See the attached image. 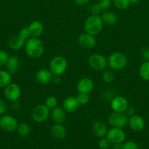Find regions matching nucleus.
Instances as JSON below:
<instances>
[{"label":"nucleus","mask_w":149,"mask_h":149,"mask_svg":"<svg viewBox=\"0 0 149 149\" xmlns=\"http://www.w3.org/2000/svg\"><path fill=\"white\" fill-rule=\"evenodd\" d=\"M51 115V109L45 104H39L34 108L32 112V117L35 122H45Z\"/></svg>","instance_id":"423d86ee"},{"label":"nucleus","mask_w":149,"mask_h":149,"mask_svg":"<svg viewBox=\"0 0 149 149\" xmlns=\"http://www.w3.org/2000/svg\"><path fill=\"white\" fill-rule=\"evenodd\" d=\"M112 3V0H99L96 4L99 5L102 11H106L110 7Z\"/></svg>","instance_id":"7c9ffc66"},{"label":"nucleus","mask_w":149,"mask_h":149,"mask_svg":"<svg viewBox=\"0 0 149 149\" xmlns=\"http://www.w3.org/2000/svg\"><path fill=\"white\" fill-rule=\"evenodd\" d=\"M80 106L77 97L74 96H69L66 97L63 102L62 108L67 113H74L78 110Z\"/></svg>","instance_id":"2eb2a0df"},{"label":"nucleus","mask_w":149,"mask_h":149,"mask_svg":"<svg viewBox=\"0 0 149 149\" xmlns=\"http://www.w3.org/2000/svg\"><path fill=\"white\" fill-rule=\"evenodd\" d=\"M140 0H130V3L132 4H137L140 2Z\"/></svg>","instance_id":"c03bdc74"},{"label":"nucleus","mask_w":149,"mask_h":149,"mask_svg":"<svg viewBox=\"0 0 149 149\" xmlns=\"http://www.w3.org/2000/svg\"><path fill=\"white\" fill-rule=\"evenodd\" d=\"M104 24L108 26H113L118 23V17L116 14L110 11H105L101 15Z\"/></svg>","instance_id":"5701e85b"},{"label":"nucleus","mask_w":149,"mask_h":149,"mask_svg":"<svg viewBox=\"0 0 149 149\" xmlns=\"http://www.w3.org/2000/svg\"><path fill=\"white\" fill-rule=\"evenodd\" d=\"M20 95L21 90L18 84L11 82L4 88V96L9 101H18Z\"/></svg>","instance_id":"1a4fd4ad"},{"label":"nucleus","mask_w":149,"mask_h":149,"mask_svg":"<svg viewBox=\"0 0 149 149\" xmlns=\"http://www.w3.org/2000/svg\"><path fill=\"white\" fill-rule=\"evenodd\" d=\"M139 75L144 81H149V61H144L139 68Z\"/></svg>","instance_id":"a878e982"},{"label":"nucleus","mask_w":149,"mask_h":149,"mask_svg":"<svg viewBox=\"0 0 149 149\" xmlns=\"http://www.w3.org/2000/svg\"><path fill=\"white\" fill-rule=\"evenodd\" d=\"M19 34L22 36V37L24 38L25 39L27 40L29 38L31 37L30 33H29V28L28 27H23L19 31Z\"/></svg>","instance_id":"c9c22d12"},{"label":"nucleus","mask_w":149,"mask_h":149,"mask_svg":"<svg viewBox=\"0 0 149 149\" xmlns=\"http://www.w3.org/2000/svg\"><path fill=\"white\" fill-rule=\"evenodd\" d=\"M53 75L49 69H42L39 70L35 74V79L37 81L41 84H48L52 81V79Z\"/></svg>","instance_id":"dca6fc26"},{"label":"nucleus","mask_w":149,"mask_h":149,"mask_svg":"<svg viewBox=\"0 0 149 149\" xmlns=\"http://www.w3.org/2000/svg\"><path fill=\"white\" fill-rule=\"evenodd\" d=\"M45 104L50 109H53L55 107H56L57 105H58V100L54 96H49L45 100Z\"/></svg>","instance_id":"c85d7f7f"},{"label":"nucleus","mask_w":149,"mask_h":149,"mask_svg":"<svg viewBox=\"0 0 149 149\" xmlns=\"http://www.w3.org/2000/svg\"><path fill=\"white\" fill-rule=\"evenodd\" d=\"M128 125L134 132H141L145 128V123L142 116L135 113L129 117Z\"/></svg>","instance_id":"ddd939ff"},{"label":"nucleus","mask_w":149,"mask_h":149,"mask_svg":"<svg viewBox=\"0 0 149 149\" xmlns=\"http://www.w3.org/2000/svg\"><path fill=\"white\" fill-rule=\"evenodd\" d=\"M123 149H139V147L134 141H128L123 144Z\"/></svg>","instance_id":"72a5a7b5"},{"label":"nucleus","mask_w":149,"mask_h":149,"mask_svg":"<svg viewBox=\"0 0 149 149\" xmlns=\"http://www.w3.org/2000/svg\"><path fill=\"white\" fill-rule=\"evenodd\" d=\"M77 42L79 45L86 49H92L95 47L97 43L96 37L93 35L88 33H83L78 36Z\"/></svg>","instance_id":"9b49d317"},{"label":"nucleus","mask_w":149,"mask_h":149,"mask_svg":"<svg viewBox=\"0 0 149 149\" xmlns=\"http://www.w3.org/2000/svg\"><path fill=\"white\" fill-rule=\"evenodd\" d=\"M9 58L10 56L6 51L0 49V66L5 65Z\"/></svg>","instance_id":"2f4dec72"},{"label":"nucleus","mask_w":149,"mask_h":149,"mask_svg":"<svg viewBox=\"0 0 149 149\" xmlns=\"http://www.w3.org/2000/svg\"><path fill=\"white\" fill-rule=\"evenodd\" d=\"M54 84H58L60 83V76H53L52 79V81Z\"/></svg>","instance_id":"79ce46f5"},{"label":"nucleus","mask_w":149,"mask_h":149,"mask_svg":"<svg viewBox=\"0 0 149 149\" xmlns=\"http://www.w3.org/2000/svg\"><path fill=\"white\" fill-rule=\"evenodd\" d=\"M106 138L111 143H118L125 141L126 134L121 128L111 127L107 132Z\"/></svg>","instance_id":"9d476101"},{"label":"nucleus","mask_w":149,"mask_h":149,"mask_svg":"<svg viewBox=\"0 0 149 149\" xmlns=\"http://www.w3.org/2000/svg\"><path fill=\"white\" fill-rule=\"evenodd\" d=\"M94 84L91 79L84 77L79 80L77 84V90L78 93H86L89 94L93 90Z\"/></svg>","instance_id":"4468645a"},{"label":"nucleus","mask_w":149,"mask_h":149,"mask_svg":"<svg viewBox=\"0 0 149 149\" xmlns=\"http://www.w3.org/2000/svg\"><path fill=\"white\" fill-rule=\"evenodd\" d=\"M129 106L128 101L123 96H115L110 101V107L114 112H124Z\"/></svg>","instance_id":"f8f14e48"},{"label":"nucleus","mask_w":149,"mask_h":149,"mask_svg":"<svg viewBox=\"0 0 149 149\" xmlns=\"http://www.w3.org/2000/svg\"><path fill=\"white\" fill-rule=\"evenodd\" d=\"M103 21L99 15H91L84 23L85 31L96 36L99 34L103 28Z\"/></svg>","instance_id":"f03ea898"},{"label":"nucleus","mask_w":149,"mask_h":149,"mask_svg":"<svg viewBox=\"0 0 149 149\" xmlns=\"http://www.w3.org/2000/svg\"><path fill=\"white\" fill-rule=\"evenodd\" d=\"M8 106L3 99L0 98V115H3L7 112Z\"/></svg>","instance_id":"4c0bfd02"},{"label":"nucleus","mask_w":149,"mask_h":149,"mask_svg":"<svg viewBox=\"0 0 149 149\" xmlns=\"http://www.w3.org/2000/svg\"><path fill=\"white\" fill-rule=\"evenodd\" d=\"M111 149H123L122 143H112Z\"/></svg>","instance_id":"a19ab883"},{"label":"nucleus","mask_w":149,"mask_h":149,"mask_svg":"<svg viewBox=\"0 0 149 149\" xmlns=\"http://www.w3.org/2000/svg\"><path fill=\"white\" fill-rule=\"evenodd\" d=\"M12 82V74L6 70L0 71V88H5Z\"/></svg>","instance_id":"b1692460"},{"label":"nucleus","mask_w":149,"mask_h":149,"mask_svg":"<svg viewBox=\"0 0 149 149\" xmlns=\"http://www.w3.org/2000/svg\"><path fill=\"white\" fill-rule=\"evenodd\" d=\"M89 12H90L91 15H99L101 12H102V10H101V8L99 7L97 4H94L93 5L90 6Z\"/></svg>","instance_id":"f704fd0d"},{"label":"nucleus","mask_w":149,"mask_h":149,"mask_svg":"<svg viewBox=\"0 0 149 149\" xmlns=\"http://www.w3.org/2000/svg\"><path fill=\"white\" fill-rule=\"evenodd\" d=\"M26 39L22 37L20 34H16L12 36L9 40V47L13 50H18L25 46Z\"/></svg>","instance_id":"6ab92c4d"},{"label":"nucleus","mask_w":149,"mask_h":149,"mask_svg":"<svg viewBox=\"0 0 149 149\" xmlns=\"http://www.w3.org/2000/svg\"><path fill=\"white\" fill-rule=\"evenodd\" d=\"M148 1H149V0H148Z\"/></svg>","instance_id":"a18cd8bd"},{"label":"nucleus","mask_w":149,"mask_h":149,"mask_svg":"<svg viewBox=\"0 0 149 149\" xmlns=\"http://www.w3.org/2000/svg\"><path fill=\"white\" fill-rule=\"evenodd\" d=\"M31 37H39L44 31L43 24L39 20H34L28 26Z\"/></svg>","instance_id":"aec40b11"},{"label":"nucleus","mask_w":149,"mask_h":149,"mask_svg":"<svg viewBox=\"0 0 149 149\" xmlns=\"http://www.w3.org/2000/svg\"><path fill=\"white\" fill-rule=\"evenodd\" d=\"M18 134L20 136L23 137V138H26V137L29 136V135L32 132V128L29 126L28 124L24 123H20L18 124L17 127V129H16Z\"/></svg>","instance_id":"393cba45"},{"label":"nucleus","mask_w":149,"mask_h":149,"mask_svg":"<svg viewBox=\"0 0 149 149\" xmlns=\"http://www.w3.org/2000/svg\"><path fill=\"white\" fill-rule=\"evenodd\" d=\"M68 68V62L64 56L58 55L53 58L49 63V70L53 76H61Z\"/></svg>","instance_id":"20e7f679"},{"label":"nucleus","mask_w":149,"mask_h":149,"mask_svg":"<svg viewBox=\"0 0 149 149\" xmlns=\"http://www.w3.org/2000/svg\"><path fill=\"white\" fill-rule=\"evenodd\" d=\"M129 117L124 112H114L108 116V123L112 127L123 129L128 125Z\"/></svg>","instance_id":"39448f33"},{"label":"nucleus","mask_w":149,"mask_h":149,"mask_svg":"<svg viewBox=\"0 0 149 149\" xmlns=\"http://www.w3.org/2000/svg\"><path fill=\"white\" fill-rule=\"evenodd\" d=\"M13 103V105H12V107H13V109H14V110H19L20 108V104H19V103L18 101H15V102H12Z\"/></svg>","instance_id":"37998d69"},{"label":"nucleus","mask_w":149,"mask_h":149,"mask_svg":"<svg viewBox=\"0 0 149 149\" xmlns=\"http://www.w3.org/2000/svg\"><path fill=\"white\" fill-rule=\"evenodd\" d=\"M102 79L105 83H112L115 79V74L113 70H104L102 74Z\"/></svg>","instance_id":"bb28decb"},{"label":"nucleus","mask_w":149,"mask_h":149,"mask_svg":"<svg viewBox=\"0 0 149 149\" xmlns=\"http://www.w3.org/2000/svg\"><path fill=\"white\" fill-rule=\"evenodd\" d=\"M74 2L79 6H83L85 4H88L90 1V0H74Z\"/></svg>","instance_id":"ea45409f"},{"label":"nucleus","mask_w":149,"mask_h":149,"mask_svg":"<svg viewBox=\"0 0 149 149\" xmlns=\"http://www.w3.org/2000/svg\"><path fill=\"white\" fill-rule=\"evenodd\" d=\"M124 113H125V114L127 115L128 117L135 114V109H134V107H133V106H128V107H127V109L125 110Z\"/></svg>","instance_id":"58836bf2"},{"label":"nucleus","mask_w":149,"mask_h":149,"mask_svg":"<svg viewBox=\"0 0 149 149\" xmlns=\"http://www.w3.org/2000/svg\"><path fill=\"white\" fill-rule=\"evenodd\" d=\"M51 134L55 139L62 140L67 135V130L62 124H55L51 128Z\"/></svg>","instance_id":"412c9836"},{"label":"nucleus","mask_w":149,"mask_h":149,"mask_svg":"<svg viewBox=\"0 0 149 149\" xmlns=\"http://www.w3.org/2000/svg\"><path fill=\"white\" fill-rule=\"evenodd\" d=\"M77 99L80 106H85L89 103V94H86V93H78Z\"/></svg>","instance_id":"c756f323"},{"label":"nucleus","mask_w":149,"mask_h":149,"mask_svg":"<svg viewBox=\"0 0 149 149\" xmlns=\"http://www.w3.org/2000/svg\"><path fill=\"white\" fill-rule=\"evenodd\" d=\"M18 125L17 119L10 115H4L0 117V128L7 132L16 130Z\"/></svg>","instance_id":"6e6552de"},{"label":"nucleus","mask_w":149,"mask_h":149,"mask_svg":"<svg viewBox=\"0 0 149 149\" xmlns=\"http://www.w3.org/2000/svg\"><path fill=\"white\" fill-rule=\"evenodd\" d=\"M25 51L29 57L32 58H39L44 53V45L39 37H30L25 44Z\"/></svg>","instance_id":"f257e3e1"},{"label":"nucleus","mask_w":149,"mask_h":149,"mask_svg":"<svg viewBox=\"0 0 149 149\" xmlns=\"http://www.w3.org/2000/svg\"><path fill=\"white\" fill-rule=\"evenodd\" d=\"M93 132L94 135L97 138H102L106 137L107 132L108 131V128L106 124L102 120H96L92 126Z\"/></svg>","instance_id":"a211bd4d"},{"label":"nucleus","mask_w":149,"mask_h":149,"mask_svg":"<svg viewBox=\"0 0 149 149\" xmlns=\"http://www.w3.org/2000/svg\"><path fill=\"white\" fill-rule=\"evenodd\" d=\"M140 55L145 61H149V48H143L140 51Z\"/></svg>","instance_id":"e433bc0d"},{"label":"nucleus","mask_w":149,"mask_h":149,"mask_svg":"<svg viewBox=\"0 0 149 149\" xmlns=\"http://www.w3.org/2000/svg\"><path fill=\"white\" fill-rule=\"evenodd\" d=\"M112 4L118 10H126L131 4L130 0H112Z\"/></svg>","instance_id":"cd10ccee"},{"label":"nucleus","mask_w":149,"mask_h":149,"mask_svg":"<svg viewBox=\"0 0 149 149\" xmlns=\"http://www.w3.org/2000/svg\"><path fill=\"white\" fill-rule=\"evenodd\" d=\"M67 112L62 107L56 106L51 111V116L53 122L55 124H63L66 120Z\"/></svg>","instance_id":"f3484780"},{"label":"nucleus","mask_w":149,"mask_h":149,"mask_svg":"<svg viewBox=\"0 0 149 149\" xmlns=\"http://www.w3.org/2000/svg\"><path fill=\"white\" fill-rule=\"evenodd\" d=\"M89 65L92 69L96 71H102L105 70L108 65V58L101 54H93L88 60Z\"/></svg>","instance_id":"0eeeda50"},{"label":"nucleus","mask_w":149,"mask_h":149,"mask_svg":"<svg viewBox=\"0 0 149 149\" xmlns=\"http://www.w3.org/2000/svg\"><path fill=\"white\" fill-rule=\"evenodd\" d=\"M110 144L111 143L108 141V139L106 137H105V138H100L98 145H99V147L101 149H108L110 146Z\"/></svg>","instance_id":"473e14b6"},{"label":"nucleus","mask_w":149,"mask_h":149,"mask_svg":"<svg viewBox=\"0 0 149 149\" xmlns=\"http://www.w3.org/2000/svg\"><path fill=\"white\" fill-rule=\"evenodd\" d=\"M128 64L127 57L124 53L115 52L110 55L108 58V65L113 71L124 69Z\"/></svg>","instance_id":"7ed1b4c3"},{"label":"nucleus","mask_w":149,"mask_h":149,"mask_svg":"<svg viewBox=\"0 0 149 149\" xmlns=\"http://www.w3.org/2000/svg\"><path fill=\"white\" fill-rule=\"evenodd\" d=\"M7 71L10 72L11 74H15L18 72L19 68H20V60L15 55H13L9 58L7 63L5 65Z\"/></svg>","instance_id":"4be33fe9"}]
</instances>
